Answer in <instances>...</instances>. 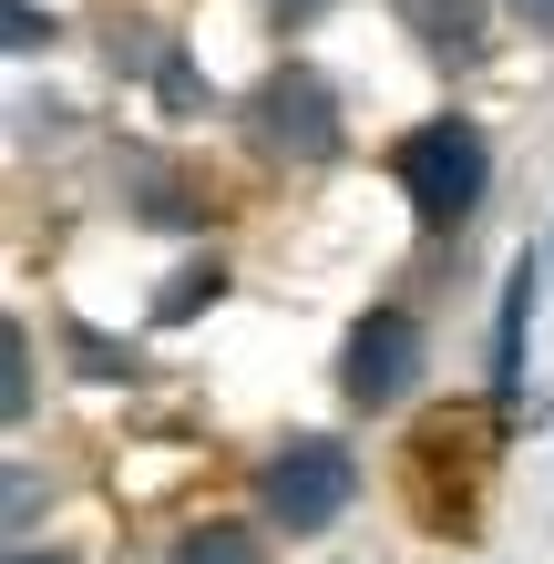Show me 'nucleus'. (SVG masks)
Masks as SVG:
<instances>
[{
  "instance_id": "1",
  "label": "nucleus",
  "mask_w": 554,
  "mask_h": 564,
  "mask_svg": "<svg viewBox=\"0 0 554 564\" xmlns=\"http://www.w3.org/2000/svg\"><path fill=\"white\" fill-rule=\"evenodd\" d=\"M257 492H268V513L287 523V534H318V523H339V513H349V492H360V462H349V442H329V431H298V442H278V452H268Z\"/></svg>"
},
{
  "instance_id": "3",
  "label": "nucleus",
  "mask_w": 554,
  "mask_h": 564,
  "mask_svg": "<svg viewBox=\"0 0 554 564\" xmlns=\"http://www.w3.org/2000/svg\"><path fill=\"white\" fill-rule=\"evenodd\" d=\"M247 144H268L287 164H318V154H339V93L308 73V62H287V73L257 83V104H247Z\"/></svg>"
},
{
  "instance_id": "9",
  "label": "nucleus",
  "mask_w": 554,
  "mask_h": 564,
  "mask_svg": "<svg viewBox=\"0 0 554 564\" xmlns=\"http://www.w3.org/2000/svg\"><path fill=\"white\" fill-rule=\"evenodd\" d=\"M0 380H11V390H0V411H31V339H21V328H11V339H0Z\"/></svg>"
},
{
  "instance_id": "10",
  "label": "nucleus",
  "mask_w": 554,
  "mask_h": 564,
  "mask_svg": "<svg viewBox=\"0 0 554 564\" xmlns=\"http://www.w3.org/2000/svg\"><path fill=\"white\" fill-rule=\"evenodd\" d=\"M268 11H278L287 31H298V21H318V11H329V0H268Z\"/></svg>"
},
{
  "instance_id": "4",
  "label": "nucleus",
  "mask_w": 554,
  "mask_h": 564,
  "mask_svg": "<svg viewBox=\"0 0 554 564\" xmlns=\"http://www.w3.org/2000/svg\"><path fill=\"white\" fill-rule=\"evenodd\" d=\"M339 390H349L360 411L411 401V390H421V318H411V308H370L360 328H349V370H339Z\"/></svg>"
},
{
  "instance_id": "12",
  "label": "nucleus",
  "mask_w": 554,
  "mask_h": 564,
  "mask_svg": "<svg viewBox=\"0 0 554 564\" xmlns=\"http://www.w3.org/2000/svg\"><path fill=\"white\" fill-rule=\"evenodd\" d=\"M11 564H62V554H42V544H21V554H11Z\"/></svg>"
},
{
  "instance_id": "5",
  "label": "nucleus",
  "mask_w": 554,
  "mask_h": 564,
  "mask_svg": "<svg viewBox=\"0 0 554 564\" xmlns=\"http://www.w3.org/2000/svg\"><path fill=\"white\" fill-rule=\"evenodd\" d=\"M401 11H411V31H421L442 62H463V52L482 42V0H401Z\"/></svg>"
},
{
  "instance_id": "2",
  "label": "nucleus",
  "mask_w": 554,
  "mask_h": 564,
  "mask_svg": "<svg viewBox=\"0 0 554 564\" xmlns=\"http://www.w3.org/2000/svg\"><path fill=\"white\" fill-rule=\"evenodd\" d=\"M482 175H493V154H482L472 123H421V134L401 144V195H411V216L421 226H463L482 206Z\"/></svg>"
},
{
  "instance_id": "11",
  "label": "nucleus",
  "mask_w": 554,
  "mask_h": 564,
  "mask_svg": "<svg viewBox=\"0 0 554 564\" xmlns=\"http://www.w3.org/2000/svg\"><path fill=\"white\" fill-rule=\"evenodd\" d=\"M513 11H524V21H544V31H554V0H513Z\"/></svg>"
},
{
  "instance_id": "7",
  "label": "nucleus",
  "mask_w": 554,
  "mask_h": 564,
  "mask_svg": "<svg viewBox=\"0 0 554 564\" xmlns=\"http://www.w3.org/2000/svg\"><path fill=\"white\" fill-rule=\"evenodd\" d=\"M175 564H268V554H257V534H237V523H195L175 544Z\"/></svg>"
},
{
  "instance_id": "8",
  "label": "nucleus",
  "mask_w": 554,
  "mask_h": 564,
  "mask_svg": "<svg viewBox=\"0 0 554 564\" xmlns=\"http://www.w3.org/2000/svg\"><path fill=\"white\" fill-rule=\"evenodd\" d=\"M216 288H226V257H195V268H175V278H165V318H195Z\"/></svg>"
},
{
  "instance_id": "6",
  "label": "nucleus",
  "mask_w": 554,
  "mask_h": 564,
  "mask_svg": "<svg viewBox=\"0 0 554 564\" xmlns=\"http://www.w3.org/2000/svg\"><path fill=\"white\" fill-rule=\"evenodd\" d=\"M524 308H534V257L513 268V288H503V339H493V380L513 390V370H524Z\"/></svg>"
}]
</instances>
